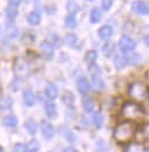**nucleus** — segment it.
Masks as SVG:
<instances>
[{
  "instance_id": "19",
  "label": "nucleus",
  "mask_w": 149,
  "mask_h": 152,
  "mask_svg": "<svg viewBox=\"0 0 149 152\" xmlns=\"http://www.w3.org/2000/svg\"><path fill=\"white\" fill-rule=\"evenodd\" d=\"M27 21L31 25H39V23L41 21V16L37 10H33V12L29 13V15L27 16Z\"/></svg>"
},
{
  "instance_id": "18",
  "label": "nucleus",
  "mask_w": 149,
  "mask_h": 152,
  "mask_svg": "<svg viewBox=\"0 0 149 152\" xmlns=\"http://www.w3.org/2000/svg\"><path fill=\"white\" fill-rule=\"evenodd\" d=\"M146 148L139 142H131L126 145L125 152H145Z\"/></svg>"
},
{
  "instance_id": "39",
  "label": "nucleus",
  "mask_w": 149,
  "mask_h": 152,
  "mask_svg": "<svg viewBox=\"0 0 149 152\" xmlns=\"http://www.w3.org/2000/svg\"><path fill=\"white\" fill-rule=\"evenodd\" d=\"M103 52L105 56H110V54L114 52V46L111 44H105V46L103 47Z\"/></svg>"
},
{
  "instance_id": "21",
  "label": "nucleus",
  "mask_w": 149,
  "mask_h": 152,
  "mask_svg": "<svg viewBox=\"0 0 149 152\" xmlns=\"http://www.w3.org/2000/svg\"><path fill=\"white\" fill-rule=\"evenodd\" d=\"M18 124V119L16 115H13V114H9V115H6L4 118V125L8 127V128H15Z\"/></svg>"
},
{
  "instance_id": "25",
  "label": "nucleus",
  "mask_w": 149,
  "mask_h": 152,
  "mask_svg": "<svg viewBox=\"0 0 149 152\" xmlns=\"http://www.w3.org/2000/svg\"><path fill=\"white\" fill-rule=\"evenodd\" d=\"M102 18V14H101V10L99 8H93L91 10V14H89V21L93 24H97L101 21Z\"/></svg>"
},
{
  "instance_id": "40",
  "label": "nucleus",
  "mask_w": 149,
  "mask_h": 152,
  "mask_svg": "<svg viewBox=\"0 0 149 152\" xmlns=\"http://www.w3.org/2000/svg\"><path fill=\"white\" fill-rule=\"evenodd\" d=\"M21 1H22V0H8L9 5H10V6H15V7H17V6L21 4Z\"/></svg>"
},
{
  "instance_id": "22",
  "label": "nucleus",
  "mask_w": 149,
  "mask_h": 152,
  "mask_svg": "<svg viewBox=\"0 0 149 152\" xmlns=\"http://www.w3.org/2000/svg\"><path fill=\"white\" fill-rule=\"evenodd\" d=\"M24 127H25V129H27V132L29 133L30 135H35L38 130L37 122L35 121L33 119H28L24 124Z\"/></svg>"
},
{
  "instance_id": "10",
  "label": "nucleus",
  "mask_w": 149,
  "mask_h": 152,
  "mask_svg": "<svg viewBox=\"0 0 149 152\" xmlns=\"http://www.w3.org/2000/svg\"><path fill=\"white\" fill-rule=\"evenodd\" d=\"M23 103L27 107H32L36 103V94L33 93L32 89L27 88L23 91Z\"/></svg>"
},
{
  "instance_id": "37",
  "label": "nucleus",
  "mask_w": 149,
  "mask_h": 152,
  "mask_svg": "<svg viewBox=\"0 0 149 152\" xmlns=\"http://www.w3.org/2000/svg\"><path fill=\"white\" fill-rule=\"evenodd\" d=\"M97 144V152H109L108 146H107V144H105V142H104V141L99 140Z\"/></svg>"
},
{
  "instance_id": "16",
  "label": "nucleus",
  "mask_w": 149,
  "mask_h": 152,
  "mask_svg": "<svg viewBox=\"0 0 149 152\" xmlns=\"http://www.w3.org/2000/svg\"><path fill=\"white\" fill-rule=\"evenodd\" d=\"M64 41L68 46H70L72 48H78L79 47V38L74 33H68L64 37Z\"/></svg>"
},
{
  "instance_id": "45",
  "label": "nucleus",
  "mask_w": 149,
  "mask_h": 152,
  "mask_svg": "<svg viewBox=\"0 0 149 152\" xmlns=\"http://www.w3.org/2000/svg\"><path fill=\"white\" fill-rule=\"evenodd\" d=\"M0 152H4V148L1 145H0Z\"/></svg>"
},
{
  "instance_id": "43",
  "label": "nucleus",
  "mask_w": 149,
  "mask_h": 152,
  "mask_svg": "<svg viewBox=\"0 0 149 152\" xmlns=\"http://www.w3.org/2000/svg\"><path fill=\"white\" fill-rule=\"evenodd\" d=\"M146 79H147V81L149 83V71L147 72V75H146Z\"/></svg>"
},
{
  "instance_id": "3",
  "label": "nucleus",
  "mask_w": 149,
  "mask_h": 152,
  "mask_svg": "<svg viewBox=\"0 0 149 152\" xmlns=\"http://www.w3.org/2000/svg\"><path fill=\"white\" fill-rule=\"evenodd\" d=\"M128 94H130V96L132 97L134 102H139V101H143L146 99L148 91H147L146 86L142 83L135 81L128 87Z\"/></svg>"
},
{
  "instance_id": "29",
  "label": "nucleus",
  "mask_w": 149,
  "mask_h": 152,
  "mask_svg": "<svg viewBox=\"0 0 149 152\" xmlns=\"http://www.w3.org/2000/svg\"><path fill=\"white\" fill-rule=\"evenodd\" d=\"M61 133H62L63 137L67 140L68 142L74 143V141H76V135H74V133H72L70 129H68V128H66V127H63V128L61 129Z\"/></svg>"
},
{
  "instance_id": "47",
  "label": "nucleus",
  "mask_w": 149,
  "mask_h": 152,
  "mask_svg": "<svg viewBox=\"0 0 149 152\" xmlns=\"http://www.w3.org/2000/svg\"><path fill=\"white\" fill-rule=\"evenodd\" d=\"M86 1H94V0H86Z\"/></svg>"
},
{
  "instance_id": "32",
  "label": "nucleus",
  "mask_w": 149,
  "mask_h": 152,
  "mask_svg": "<svg viewBox=\"0 0 149 152\" xmlns=\"http://www.w3.org/2000/svg\"><path fill=\"white\" fill-rule=\"evenodd\" d=\"M27 149L28 152H38L40 149V144L37 140H31L27 143Z\"/></svg>"
},
{
  "instance_id": "15",
  "label": "nucleus",
  "mask_w": 149,
  "mask_h": 152,
  "mask_svg": "<svg viewBox=\"0 0 149 152\" xmlns=\"http://www.w3.org/2000/svg\"><path fill=\"white\" fill-rule=\"evenodd\" d=\"M13 107V99L8 95L0 96V110L2 111H9Z\"/></svg>"
},
{
  "instance_id": "28",
  "label": "nucleus",
  "mask_w": 149,
  "mask_h": 152,
  "mask_svg": "<svg viewBox=\"0 0 149 152\" xmlns=\"http://www.w3.org/2000/svg\"><path fill=\"white\" fill-rule=\"evenodd\" d=\"M93 124L95 126V128L97 129H101L102 126H103V115L100 113V112H95L93 114Z\"/></svg>"
},
{
  "instance_id": "42",
  "label": "nucleus",
  "mask_w": 149,
  "mask_h": 152,
  "mask_svg": "<svg viewBox=\"0 0 149 152\" xmlns=\"http://www.w3.org/2000/svg\"><path fill=\"white\" fill-rule=\"evenodd\" d=\"M143 42H145L146 47H148V48H149V33H148V34H146V36L143 37Z\"/></svg>"
},
{
  "instance_id": "36",
  "label": "nucleus",
  "mask_w": 149,
  "mask_h": 152,
  "mask_svg": "<svg viewBox=\"0 0 149 152\" xmlns=\"http://www.w3.org/2000/svg\"><path fill=\"white\" fill-rule=\"evenodd\" d=\"M112 4H114V0H102L101 1V6L104 12H109L110 8L112 7Z\"/></svg>"
},
{
  "instance_id": "23",
  "label": "nucleus",
  "mask_w": 149,
  "mask_h": 152,
  "mask_svg": "<svg viewBox=\"0 0 149 152\" xmlns=\"http://www.w3.org/2000/svg\"><path fill=\"white\" fill-rule=\"evenodd\" d=\"M61 99H62V102H63L67 107H72V105L74 104V95L69 91L63 93V95H62Z\"/></svg>"
},
{
  "instance_id": "35",
  "label": "nucleus",
  "mask_w": 149,
  "mask_h": 152,
  "mask_svg": "<svg viewBox=\"0 0 149 152\" xmlns=\"http://www.w3.org/2000/svg\"><path fill=\"white\" fill-rule=\"evenodd\" d=\"M89 71L91 73V76H97V75H101V71H100V68L97 66V64H91L89 65Z\"/></svg>"
},
{
  "instance_id": "13",
  "label": "nucleus",
  "mask_w": 149,
  "mask_h": 152,
  "mask_svg": "<svg viewBox=\"0 0 149 152\" xmlns=\"http://www.w3.org/2000/svg\"><path fill=\"white\" fill-rule=\"evenodd\" d=\"M45 94L46 96L49 99H54L59 96V91H58V87L53 83H47L46 86H45Z\"/></svg>"
},
{
  "instance_id": "31",
  "label": "nucleus",
  "mask_w": 149,
  "mask_h": 152,
  "mask_svg": "<svg viewBox=\"0 0 149 152\" xmlns=\"http://www.w3.org/2000/svg\"><path fill=\"white\" fill-rule=\"evenodd\" d=\"M6 33H7V37L9 39H15L18 34V31H17V28L14 24H8L7 29H6Z\"/></svg>"
},
{
  "instance_id": "1",
  "label": "nucleus",
  "mask_w": 149,
  "mask_h": 152,
  "mask_svg": "<svg viewBox=\"0 0 149 152\" xmlns=\"http://www.w3.org/2000/svg\"><path fill=\"white\" fill-rule=\"evenodd\" d=\"M136 129H138L136 122L123 120L115 127L112 136L118 144L127 145L128 143H131V141L134 138L135 134H136Z\"/></svg>"
},
{
  "instance_id": "38",
  "label": "nucleus",
  "mask_w": 149,
  "mask_h": 152,
  "mask_svg": "<svg viewBox=\"0 0 149 152\" xmlns=\"http://www.w3.org/2000/svg\"><path fill=\"white\" fill-rule=\"evenodd\" d=\"M13 151L14 152H28L27 149V144H23V143H16L13 148Z\"/></svg>"
},
{
  "instance_id": "30",
  "label": "nucleus",
  "mask_w": 149,
  "mask_h": 152,
  "mask_svg": "<svg viewBox=\"0 0 149 152\" xmlns=\"http://www.w3.org/2000/svg\"><path fill=\"white\" fill-rule=\"evenodd\" d=\"M64 24H66V26L68 29L74 30L77 26V20H76V17L74 15H68L66 17V20H64Z\"/></svg>"
},
{
  "instance_id": "17",
  "label": "nucleus",
  "mask_w": 149,
  "mask_h": 152,
  "mask_svg": "<svg viewBox=\"0 0 149 152\" xmlns=\"http://www.w3.org/2000/svg\"><path fill=\"white\" fill-rule=\"evenodd\" d=\"M83 103V107H84V111L86 113H92L95 109V102L91 97H84L82 101Z\"/></svg>"
},
{
  "instance_id": "33",
  "label": "nucleus",
  "mask_w": 149,
  "mask_h": 152,
  "mask_svg": "<svg viewBox=\"0 0 149 152\" xmlns=\"http://www.w3.org/2000/svg\"><path fill=\"white\" fill-rule=\"evenodd\" d=\"M140 60H141V57H140V55H138V54H132V55H128V56H126V62L128 65H132V66H134V65H138L139 64V62H140Z\"/></svg>"
},
{
  "instance_id": "20",
  "label": "nucleus",
  "mask_w": 149,
  "mask_h": 152,
  "mask_svg": "<svg viewBox=\"0 0 149 152\" xmlns=\"http://www.w3.org/2000/svg\"><path fill=\"white\" fill-rule=\"evenodd\" d=\"M114 64H115V68L118 69V70H122L125 65H127L126 62V56L124 55H120V54H117L115 55V58H114Z\"/></svg>"
},
{
  "instance_id": "9",
  "label": "nucleus",
  "mask_w": 149,
  "mask_h": 152,
  "mask_svg": "<svg viewBox=\"0 0 149 152\" xmlns=\"http://www.w3.org/2000/svg\"><path fill=\"white\" fill-rule=\"evenodd\" d=\"M40 50L46 60H52L54 57V46L49 41H43L40 45Z\"/></svg>"
},
{
  "instance_id": "34",
  "label": "nucleus",
  "mask_w": 149,
  "mask_h": 152,
  "mask_svg": "<svg viewBox=\"0 0 149 152\" xmlns=\"http://www.w3.org/2000/svg\"><path fill=\"white\" fill-rule=\"evenodd\" d=\"M142 136H143V142L149 143V122H147L141 129Z\"/></svg>"
},
{
  "instance_id": "7",
  "label": "nucleus",
  "mask_w": 149,
  "mask_h": 152,
  "mask_svg": "<svg viewBox=\"0 0 149 152\" xmlns=\"http://www.w3.org/2000/svg\"><path fill=\"white\" fill-rule=\"evenodd\" d=\"M40 129H41V134L45 140L49 141L54 138L55 136V128L49 121H41L40 124Z\"/></svg>"
},
{
  "instance_id": "6",
  "label": "nucleus",
  "mask_w": 149,
  "mask_h": 152,
  "mask_svg": "<svg viewBox=\"0 0 149 152\" xmlns=\"http://www.w3.org/2000/svg\"><path fill=\"white\" fill-rule=\"evenodd\" d=\"M131 7L134 13L141 16L149 15V5L143 0H135L131 4Z\"/></svg>"
},
{
  "instance_id": "27",
  "label": "nucleus",
  "mask_w": 149,
  "mask_h": 152,
  "mask_svg": "<svg viewBox=\"0 0 149 152\" xmlns=\"http://www.w3.org/2000/svg\"><path fill=\"white\" fill-rule=\"evenodd\" d=\"M17 14H18V10H17V7H15V6H10L9 5V7H7V9H6L7 20L10 21V22H13L15 18H16Z\"/></svg>"
},
{
  "instance_id": "24",
  "label": "nucleus",
  "mask_w": 149,
  "mask_h": 152,
  "mask_svg": "<svg viewBox=\"0 0 149 152\" xmlns=\"http://www.w3.org/2000/svg\"><path fill=\"white\" fill-rule=\"evenodd\" d=\"M97 50H94V49H91V50H87L86 52V54H85V57H84V60H85V62L89 64V65H91V64H94L95 62H97Z\"/></svg>"
},
{
  "instance_id": "12",
  "label": "nucleus",
  "mask_w": 149,
  "mask_h": 152,
  "mask_svg": "<svg viewBox=\"0 0 149 152\" xmlns=\"http://www.w3.org/2000/svg\"><path fill=\"white\" fill-rule=\"evenodd\" d=\"M77 88H78L79 93L83 94V95L89 94V88H91V85H89L87 78H85V77L78 78V80H77Z\"/></svg>"
},
{
  "instance_id": "11",
  "label": "nucleus",
  "mask_w": 149,
  "mask_h": 152,
  "mask_svg": "<svg viewBox=\"0 0 149 152\" xmlns=\"http://www.w3.org/2000/svg\"><path fill=\"white\" fill-rule=\"evenodd\" d=\"M97 34H99V38L101 39V40L108 41V40L112 37L114 30H112V28L110 25H103V26H101V28L99 29Z\"/></svg>"
},
{
  "instance_id": "2",
  "label": "nucleus",
  "mask_w": 149,
  "mask_h": 152,
  "mask_svg": "<svg viewBox=\"0 0 149 152\" xmlns=\"http://www.w3.org/2000/svg\"><path fill=\"white\" fill-rule=\"evenodd\" d=\"M120 114L124 118V120L138 122L143 119L146 112L138 102L128 101V102H125L123 104L122 110H120Z\"/></svg>"
},
{
  "instance_id": "44",
  "label": "nucleus",
  "mask_w": 149,
  "mask_h": 152,
  "mask_svg": "<svg viewBox=\"0 0 149 152\" xmlns=\"http://www.w3.org/2000/svg\"><path fill=\"white\" fill-rule=\"evenodd\" d=\"M146 113L149 115V107H147V109H146Z\"/></svg>"
},
{
  "instance_id": "8",
  "label": "nucleus",
  "mask_w": 149,
  "mask_h": 152,
  "mask_svg": "<svg viewBox=\"0 0 149 152\" xmlns=\"http://www.w3.org/2000/svg\"><path fill=\"white\" fill-rule=\"evenodd\" d=\"M44 110L46 115L49 119H55L58 115V110H56V104L53 102V99H46L44 102Z\"/></svg>"
},
{
  "instance_id": "5",
  "label": "nucleus",
  "mask_w": 149,
  "mask_h": 152,
  "mask_svg": "<svg viewBox=\"0 0 149 152\" xmlns=\"http://www.w3.org/2000/svg\"><path fill=\"white\" fill-rule=\"evenodd\" d=\"M135 41L128 36H122L118 41V47L123 54H130L135 49Z\"/></svg>"
},
{
  "instance_id": "14",
  "label": "nucleus",
  "mask_w": 149,
  "mask_h": 152,
  "mask_svg": "<svg viewBox=\"0 0 149 152\" xmlns=\"http://www.w3.org/2000/svg\"><path fill=\"white\" fill-rule=\"evenodd\" d=\"M92 77V88L97 91H101L104 89V81L101 78V75H97V76H91Z\"/></svg>"
},
{
  "instance_id": "4",
  "label": "nucleus",
  "mask_w": 149,
  "mask_h": 152,
  "mask_svg": "<svg viewBox=\"0 0 149 152\" xmlns=\"http://www.w3.org/2000/svg\"><path fill=\"white\" fill-rule=\"evenodd\" d=\"M13 69H14V72L17 78L23 79V78H25V77L29 75V71H30L29 64L24 61L23 58H21V57H18V58L15 60Z\"/></svg>"
},
{
  "instance_id": "46",
  "label": "nucleus",
  "mask_w": 149,
  "mask_h": 152,
  "mask_svg": "<svg viewBox=\"0 0 149 152\" xmlns=\"http://www.w3.org/2000/svg\"><path fill=\"white\" fill-rule=\"evenodd\" d=\"M145 152H149V146H148V148H146V150H145Z\"/></svg>"
},
{
  "instance_id": "26",
  "label": "nucleus",
  "mask_w": 149,
  "mask_h": 152,
  "mask_svg": "<svg viewBox=\"0 0 149 152\" xmlns=\"http://www.w3.org/2000/svg\"><path fill=\"white\" fill-rule=\"evenodd\" d=\"M67 10L69 15H74L76 13L79 12V5L74 0H69L67 2Z\"/></svg>"
},
{
  "instance_id": "41",
  "label": "nucleus",
  "mask_w": 149,
  "mask_h": 152,
  "mask_svg": "<svg viewBox=\"0 0 149 152\" xmlns=\"http://www.w3.org/2000/svg\"><path fill=\"white\" fill-rule=\"evenodd\" d=\"M63 152H78V151H77V149H74V146H68V148H66L63 150Z\"/></svg>"
}]
</instances>
